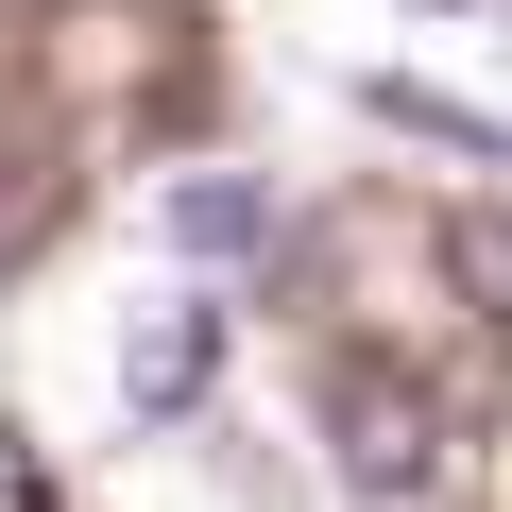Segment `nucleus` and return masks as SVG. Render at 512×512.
I'll return each instance as SVG.
<instances>
[{"mask_svg":"<svg viewBox=\"0 0 512 512\" xmlns=\"http://www.w3.org/2000/svg\"><path fill=\"white\" fill-rule=\"evenodd\" d=\"M325 444H342V478H359L376 512H427V495H444V393L393 376V359H342V376H325Z\"/></svg>","mask_w":512,"mask_h":512,"instance_id":"f257e3e1","label":"nucleus"},{"mask_svg":"<svg viewBox=\"0 0 512 512\" xmlns=\"http://www.w3.org/2000/svg\"><path fill=\"white\" fill-rule=\"evenodd\" d=\"M205 376H222V308H205V291H171V308L120 325V410H137V427H171Z\"/></svg>","mask_w":512,"mask_h":512,"instance_id":"f03ea898","label":"nucleus"},{"mask_svg":"<svg viewBox=\"0 0 512 512\" xmlns=\"http://www.w3.org/2000/svg\"><path fill=\"white\" fill-rule=\"evenodd\" d=\"M154 222H171V256H256V239H274V205H256L239 171H171Z\"/></svg>","mask_w":512,"mask_h":512,"instance_id":"7ed1b4c3","label":"nucleus"},{"mask_svg":"<svg viewBox=\"0 0 512 512\" xmlns=\"http://www.w3.org/2000/svg\"><path fill=\"white\" fill-rule=\"evenodd\" d=\"M444 274H461L478 325H512V205H461V222H444Z\"/></svg>","mask_w":512,"mask_h":512,"instance_id":"20e7f679","label":"nucleus"},{"mask_svg":"<svg viewBox=\"0 0 512 512\" xmlns=\"http://www.w3.org/2000/svg\"><path fill=\"white\" fill-rule=\"evenodd\" d=\"M376 120H410V137H444V154L512 171V120H478V103H444V86H376Z\"/></svg>","mask_w":512,"mask_h":512,"instance_id":"39448f33","label":"nucleus"},{"mask_svg":"<svg viewBox=\"0 0 512 512\" xmlns=\"http://www.w3.org/2000/svg\"><path fill=\"white\" fill-rule=\"evenodd\" d=\"M0 512H52V478H35V444L0 427Z\"/></svg>","mask_w":512,"mask_h":512,"instance_id":"423d86ee","label":"nucleus"},{"mask_svg":"<svg viewBox=\"0 0 512 512\" xmlns=\"http://www.w3.org/2000/svg\"><path fill=\"white\" fill-rule=\"evenodd\" d=\"M0 171H18V154H0ZM0 222H18V188H0Z\"/></svg>","mask_w":512,"mask_h":512,"instance_id":"0eeeda50","label":"nucleus"}]
</instances>
